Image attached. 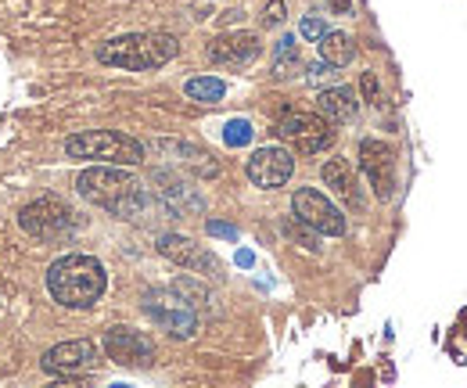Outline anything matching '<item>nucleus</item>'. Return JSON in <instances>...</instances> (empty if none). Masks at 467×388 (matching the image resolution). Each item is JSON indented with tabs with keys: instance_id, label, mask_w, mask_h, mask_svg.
Listing matches in <instances>:
<instances>
[{
	"instance_id": "f257e3e1",
	"label": "nucleus",
	"mask_w": 467,
	"mask_h": 388,
	"mask_svg": "<svg viewBox=\"0 0 467 388\" xmlns=\"http://www.w3.org/2000/svg\"><path fill=\"white\" fill-rule=\"evenodd\" d=\"M109 288V274L94 256H61L47 270V291L65 309H90L101 302Z\"/></svg>"
},
{
	"instance_id": "f03ea898",
	"label": "nucleus",
	"mask_w": 467,
	"mask_h": 388,
	"mask_svg": "<svg viewBox=\"0 0 467 388\" xmlns=\"http://www.w3.org/2000/svg\"><path fill=\"white\" fill-rule=\"evenodd\" d=\"M76 191L109 209L112 216L119 220H133L140 209H144V184L137 176H130L126 166H94V169H83L79 180H76Z\"/></svg>"
},
{
	"instance_id": "7ed1b4c3",
	"label": "nucleus",
	"mask_w": 467,
	"mask_h": 388,
	"mask_svg": "<svg viewBox=\"0 0 467 388\" xmlns=\"http://www.w3.org/2000/svg\"><path fill=\"white\" fill-rule=\"evenodd\" d=\"M180 51L176 37L170 33H130V37H116L109 44L98 47V61L112 65V68H126V72H151L170 65Z\"/></svg>"
},
{
	"instance_id": "20e7f679",
	"label": "nucleus",
	"mask_w": 467,
	"mask_h": 388,
	"mask_svg": "<svg viewBox=\"0 0 467 388\" xmlns=\"http://www.w3.org/2000/svg\"><path fill=\"white\" fill-rule=\"evenodd\" d=\"M68 159H90L101 166H140L144 163V144L119 133V130H87L65 141Z\"/></svg>"
},
{
	"instance_id": "39448f33",
	"label": "nucleus",
	"mask_w": 467,
	"mask_h": 388,
	"mask_svg": "<svg viewBox=\"0 0 467 388\" xmlns=\"http://www.w3.org/2000/svg\"><path fill=\"white\" fill-rule=\"evenodd\" d=\"M144 313L173 338H194L198 334V313L194 306L176 291V288H159L144 295Z\"/></svg>"
},
{
	"instance_id": "423d86ee",
	"label": "nucleus",
	"mask_w": 467,
	"mask_h": 388,
	"mask_svg": "<svg viewBox=\"0 0 467 388\" xmlns=\"http://www.w3.org/2000/svg\"><path fill=\"white\" fill-rule=\"evenodd\" d=\"M277 137L288 141L295 152L302 155H317V152H327L335 144V130L324 115H313V111H292L277 122Z\"/></svg>"
},
{
	"instance_id": "0eeeda50",
	"label": "nucleus",
	"mask_w": 467,
	"mask_h": 388,
	"mask_svg": "<svg viewBox=\"0 0 467 388\" xmlns=\"http://www.w3.org/2000/svg\"><path fill=\"white\" fill-rule=\"evenodd\" d=\"M292 209H295V220L313 226L317 234H327V237H342V234H346V216H342V209H338L331 198H324L320 191H313V187H298V191H295Z\"/></svg>"
},
{
	"instance_id": "6e6552de",
	"label": "nucleus",
	"mask_w": 467,
	"mask_h": 388,
	"mask_svg": "<svg viewBox=\"0 0 467 388\" xmlns=\"http://www.w3.org/2000/svg\"><path fill=\"white\" fill-rule=\"evenodd\" d=\"M359 169L381 202H389L396 194V152L385 141H363L359 144Z\"/></svg>"
},
{
	"instance_id": "1a4fd4ad",
	"label": "nucleus",
	"mask_w": 467,
	"mask_h": 388,
	"mask_svg": "<svg viewBox=\"0 0 467 388\" xmlns=\"http://www.w3.org/2000/svg\"><path fill=\"white\" fill-rule=\"evenodd\" d=\"M159 252L166 259H173L176 267L191 270V274H205V278H223V267L213 252H205L202 245H194L191 237H180V234H162L159 237Z\"/></svg>"
},
{
	"instance_id": "9d476101",
	"label": "nucleus",
	"mask_w": 467,
	"mask_h": 388,
	"mask_svg": "<svg viewBox=\"0 0 467 388\" xmlns=\"http://www.w3.org/2000/svg\"><path fill=\"white\" fill-rule=\"evenodd\" d=\"M105 352L119 367H151L155 363V345L151 338L133 328H109L105 334Z\"/></svg>"
},
{
	"instance_id": "9b49d317",
	"label": "nucleus",
	"mask_w": 467,
	"mask_h": 388,
	"mask_svg": "<svg viewBox=\"0 0 467 388\" xmlns=\"http://www.w3.org/2000/svg\"><path fill=\"white\" fill-rule=\"evenodd\" d=\"M292 173H295V159L292 152H285V148H259L248 159V180L255 187H266V191L285 187L292 180Z\"/></svg>"
},
{
	"instance_id": "f8f14e48",
	"label": "nucleus",
	"mask_w": 467,
	"mask_h": 388,
	"mask_svg": "<svg viewBox=\"0 0 467 388\" xmlns=\"http://www.w3.org/2000/svg\"><path fill=\"white\" fill-rule=\"evenodd\" d=\"M22 230H29L33 237H61L68 226H72V213L55 202V198H44V202H33V205H26L22 209Z\"/></svg>"
},
{
	"instance_id": "ddd939ff",
	"label": "nucleus",
	"mask_w": 467,
	"mask_h": 388,
	"mask_svg": "<svg viewBox=\"0 0 467 388\" xmlns=\"http://www.w3.org/2000/svg\"><path fill=\"white\" fill-rule=\"evenodd\" d=\"M90 367H98V345L87 338L61 341L44 356V371H51V374H83Z\"/></svg>"
},
{
	"instance_id": "4468645a",
	"label": "nucleus",
	"mask_w": 467,
	"mask_h": 388,
	"mask_svg": "<svg viewBox=\"0 0 467 388\" xmlns=\"http://www.w3.org/2000/svg\"><path fill=\"white\" fill-rule=\"evenodd\" d=\"M209 58L216 65H231V68L248 65L259 58V37L255 33H223L209 44Z\"/></svg>"
},
{
	"instance_id": "2eb2a0df",
	"label": "nucleus",
	"mask_w": 467,
	"mask_h": 388,
	"mask_svg": "<svg viewBox=\"0 0 467 388\" xmlns=\"http://www.w3.org/2000/svg\"><path fill=\"white\" fill-rule=\"evenodd\" d=\"M356 109H359V101H356V90H349V87H327L317 98V111L327 122H349Z\"/></svg>"
},
{
	"instance_id": "dca6fc26",
	"label": "nucleus",
	"mask_w": 467,
	"mask_h": 388,
	"mask_svg": "<svg viewBox=\"0 0 467 388\" xmlns=\"http://www.w3.org/2000/svg\"><path fill=\"white\" fill-rule=\"evenodd\" d=\"M324 184L327 187H335L346 202H349L352 209H359L363 205V198H359V191H356V176H352V169L342 163V159H331L327 166H324Z\"/></svg>"
},
{
	"instance_id": "f3484780",
	"label": "nucleus",
	"mask_w": 467,
	"mask_h": 388,
	"mask_svg": "<svg viewBox=\"0 0 467 388\" xmlns=\"http://www.w3.org/2000/svg\"><path fill=\"white\" fill-rule=\"evenodd\" d=\"M320 58L331 65V68H342V65H349L352 58H356V44H352V37L346 33H324L320 37Z\"/></svg>"
},
{
	"instance_id": "a211bd4d",
	"label": "nucleus",
	"mask_w": 467,
	"mask_h": 388,
	"mask_svg": "<svg viewBox=\"0 0 467 388\" xmlns=\"http://www.w3.org/2000/svg\"><path fill=\"white\" fill-rule=\"evenodd\" d=\"M159 148L162 152H173V155H180V163H187V166H194L202 176H216L220 173V166L213 163V155L209 152H202V148H191V144H176V141H159Z\"/></svg>"
},
{
	"instance_id": "6ab92c4d",
	"label": "nucleus",
	"mask_w": 467,
	"mask_h": 388,
	"mask_svg": "<svg viewBox=\"0 0 467 388\" xmlns=\"http://www.w3.org/2000/svg\"><path fill=\"white\" fill-rule=\"evenodd\" d=\"M223 94H227V87H223V79H216V76H198V79H187V98H191V101L213 105V101H220Z\"/></svg>"
},
{
	"instance_id": "aec40b11",
	"label": "nucleus",
	"mask_w": 467,
	"mask_h": 388,
	"mask_svg": "<svg viewBox=\"0 0 467 388\" xmlns=\"http://www.w3.org/2000/svg\"><path fill=\"white\" fill-rule=\"evenodd\" d=\"M223 141H227V148H244V144L252 141L248 119H231V122L223 126Z\"/></svg>"
},
{
	"instance_id": "412c9836",
	"label": "nucleus",
	"mask_w": 467,
	"mask_h": 388,
	"mask_svg": "<svg viewBox=\"0 0 467 388\" xmlns=\"http://www.w3.org/2000/svg\"><path fill=\"white\" fill-rule=\"evenodd\" d=\"M285 230L292 234V237L298 241V245H302V248H313V252L320 248V245H317V230H313V226H306V223L298 226L295 220H288V223H285Z\"/></svg>"
},
{
	"instance_id": "4be33fe9",
	"label": "nucleus",
	"mask_w": 467,
	"mask_h": 388,
	"mask_svg": "<svg viewBox=\"0 0 467 388\" xmlns=\"http://www.w3.org/2000/svg\"><path fill=\"white\" fill-rule=\"evenodd\" d=\"M292 65H298V51H295L292 37H285L277 44V76H285V68H292Z\"/></svg>"
},
{
	"instance_id": "5701e85b",
	"label": "nucleus",
	"mask_w": 467,
	"mask_h": 388,
	"mask_svg": "<svg viewBox=\"0 0 467 388\" xmlns=\"http://www.w3.org/2000/svg\"><path fill=\"white\" fill-rule=\"evenodd\" d=\"M306 40H320L324 33H327V26H324V18H317V15H309V18H302V29H298Z\"/></svg>"
},
{
	"instance_id": "b1692460",
	"label": "nucleus",
	"mask_w": 467,
	"mask_h": 388,
	"mask_svg": "<svg viewBox=\"0 0 467 388\" xmlns=\"http://www.w3.org/2000/svg\"><path fill=\"white\" fill-rule=\"evenodd\" d=\"M263 22H266V26L285 22V0H270V4H266V11H263Z\"/></svg>"
},
{
	"instance_id": "393cba45",
	"label": "nucleus",
	"mask_w": 467,
	"mask_h": 388,
	"mask_svg": "<svg viewBox=\"0 0 467 388\" xmlns=\"http://www.w3.org/2000/svg\"><path fill=\"white\" fill-rule=\"evenodd\" d=\"M209 234H213V237H227V241H237V226H231V223L209 220Z\"/></svg>"
},
{
	"instance_id": "a878e982",
	"label": "nucleus",
	"mask_w": 467,
	"mask_h": 388,
	"mask_svg": "<svg viewBox=\"0 0 467 388\" xmlns=\"http://www.w3.org/2000/svg\"><path fill=\"white\" fill-rule=\"evenodd\" d=\"M363 90H367V98H370L374 105H381V94H378V79H374V72H367V76H363Z\"/></svg>"
},
{
	"instance_id": "bb28decb",
	"label": "nucleus",
	"mask_w": 467,
	"mask_h": 388,
	"mask_svg": "<svg viewBox=\"0 0 467 388\" xmlns=\"http://www.w3.org/2000/svg\"><path fill=\"white\" fill-rule=\"evenodd\" d=\"M252 263H255V256H252L248 248H241V252H237V267H252Z\"/></svg>"
},
{
	"instance_id": "cd10ccee",
	"label": "nucleus",
	"mask_w": 467,
	"mask_h": 388,
	"mask_svg": "<svg viewBox=\"0 0 467 388\" xmlns=\"http://www.w3.org/2000/svg\"><path fill=\"white\" fill-rule=\"evenodd\" d=\"M352 7V0H331V11H338V15H346Z\"/></svg>"
}]
</instances>
